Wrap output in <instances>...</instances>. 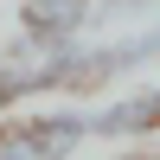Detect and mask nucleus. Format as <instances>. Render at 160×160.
I'll list each match as a JSON object with an SVG mask.
<instances>
[{"mask_svg": "<svg viewBox=\"0 0 160 160\" xmlns=\"http://www.w3.org/2000/svg\"><path fill=\"white\" fill-rule=\"evenodd\" d=\"M90 141V109H26L0 122V160H71Z\"/></svg>", "mask_w": 160, "mask_h": 160, "instance_id": "nucleus-1", "label": "nucleus"}, {"mask_svg": "<svg viewBox=\"0 0 160 160\" xmlns=\"http://www.w3.org/2000/svg\"><path fill=\"white\" fill-rule=\"evenodd\" d=\"M160 135V83H135L90 109V141H148Z\"/></svg>", "mask_w": 160, "mask_h": 160, "instance_id": "nucleus-2", "label": "nucleus"}, {"mask_svg": "<svg viewBox=\"0 0 160 160\" xmlns=\"http://www.w3.org/2000/svg\"><path fill=\"white\" fill-rule=\"evenodd\" d=\"M90 7L96 0H13V19H19V38L32 45H71V38H90Z\"/></svg>", "mask_w": 160, "mask_h": 160, "instance_id": "nucleus-3", "label": "nucleus"}, {"mask_svg": "<svg viewBox=\"0 0 160 160\" xmlns=\"http://www.w3.org/2000/svg\"><path fill=\"white\" fill-rule=\"evenodd\" d=\"M148 19H160V0H96L90 7V38L128 32V26H148Z\"/></svg>", "mask_w": 160, "mask_h": 160, "instance_id": "nucleus-4", "label": "nucleus"}, {"mask_svg": "<svg viewBox=\"0 0 160 160\" xmlns=\"http://www.w3.org/2000/svg\"><path fill=\"white\" fill-rule=\"evenodd\" d=\"M122 160H148V154H122Z\"/></svg>", "mask_w": 160, "mask_h": 160, "instance_id": "nucleus-5", "label": "nucleus"}]
</instances>
